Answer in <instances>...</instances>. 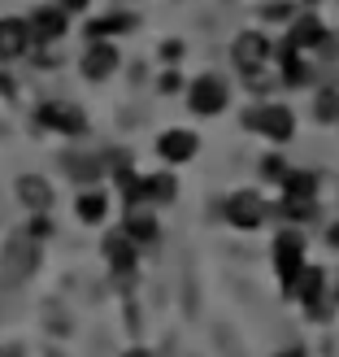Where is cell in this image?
Listing matches in <instances>:
<instances>
[{"label": "cell", "mask_w": 339, "mask_h": 357, "mask_svg": "<svg viewBox=\"0 0 339 357\" xmlns=\"http://www.w3.org/2000/svg\"><path fill=\"white\" fill-rule=\"evenodd\" d=\"M292 296L305 305L309 318H326L331 301H326V271H322V266H305L300 279H296V288H292Z\"/></svg>", "instance_id": "4"}, {"label": "cell", "mask_w": 339, "mask_h": 357, "mask_svg": "<svg viewBox=\"0 0 339 357\" xmlns=\"http://www.w3.org/2000/svg\"><path fill=\"white\" fill-rule=\"evenodd\" d=\"M335 305H339V283H335Z\"/></svg>", "instance_id": "32"}, {"label": "cell", "mask_w": 339, "mask_h": 357, "mask_svg": "<svg viewBox=\"0 0 339 357\" xmlns=\"http://www.w3.org/2000/svg\"><path fill=\"white\" fill-rule=\"evenodd\" d=\"M174 196H178V183H174V174H152V178H144V201L170 205Z\"/></svg>", "instance_id": "21"}, {"label": "cell", "mask_w": 339, "mask_h": 357, "mask_svg": "<svg viewBox=\"0 0 339 357\" xmlns=\"http://www.w3.org/2000/svg\"><path fill=\"white\" fill-rule=\"evenodd\" d=\"M104 257H109V266L118 275H131L135 257H139V244L127 236V231H109V236H104Z\"/></svg>", "instance_id": "10"}, {"label": "cell", "mask_w": 339, "mask_h": 357, "mask_svg": "<svg viewBox=\"0 0 339 357\" xmlns=\"http://www.w3.org/2000/svg\"><path fill=\"white\" fill-rule=\"evenodd\" d=\"M35 261H40V244H35L31 236H17V240H9L5 257H0V279L13 288V283H22L35 271Z\"/></svg>", "instance_id": "5"}, {"label": "cell", "mask_w": 339, "mask_h": 357, "mask_svg": "<svg viewBox=\"0 0 339 357\" xmlns=\"http://www.w3.org/2000/svg\"><path fill=\"white\" fill-rule=\"evenodd\" d=\"M187 100H191V109L200 114V118H213V114H222V109H226L230 92H226V83H222L218 75H205V79H196V83H191Z\"/></svg>", "instance_id": "7"}, {"label": "cell", "mask_w": 339, "mask_h": 357, "mask_svg": "<svg viewBox=\"0 0 339 357\" xmlns=\"http://www.w3.org/2000/svg\"><path fill=\"white\" fill-rule=\"evenodd\" d=\"M230 57H235V66H239V75H261L265 66H270V57H274V44L265 40L261 31H244L235 44H230Z\"/></svg>", "instance_id": "3"}, {"label": "cell", "mask_w": 339, "mask_h": 357, "mask_svg": "<svg viewBox=\"0 0 339 357\" xmlns=\"http://www.w3.org/2000/svg\"><path fill=\"white\" fill-rule=\"evenodd\" d=\"M331 244H335V248H339V222H335V227H331Z\"/></svg>", "instance_id": "30"}, {"label": "cell", "mask_w": 339, "mask_h": 357, "mask_svg": "<svg viewBox=\"0 0 339 357\" xmlns=\"http://www.w3.org/2000/svg\"><path fill=\"white\" fill-rule=\"evenodd\" d=\"M317 122H339V92L326 87V92H317V105H313Z\"/></svg>", "instance_id": "22"}, {"label": "cell", "mask_w": 339, "mask_h": 357, "mask_svg": "<svg viewBox=\"0 0 339 357\" xmlns=\"http://www.w3.org/2000/svg\"><path fill=\"white\" fill-rule=\"evenodd\" d=\"M17 201H22L31 213H48V205H52V188L44 183L40 174H22V178H17Z\"/></svg>", "instance_id": "14"}, {"label": "cell", "mask_w": 339, "mask_h": 357, "mask_svg": "<svg viewBox=\"0 0 339 357\" xmlns=\"http://www.w3.org/2000/svg\"><path fill=\"white\" fill-rule=\"evenodd\" d=\"M157 87H161V92H178V87H183V79L170 70V75H161V83H157Z\"/></svg>", "instance_id": "27"}, {"label": "cell", "mask_w": 339, "mask_h": 357, "mask_svg": "<svg viewBox=\"0 0 339 357\" xmlns=\"http://www.w3.org/2000/svg\"><path fill=\"white\" fill-rule=\"evenodd\" d=\"M283 196L287 201H313L317 196V174H309V170H287V178H283Z\"/></svg>", "instance_id": "17"}, {"label": "cell", "mask_w": 339, "mask_h": 357, "mask_svg": "<svg viewBox=\"0 0 339 357\" xmlns=\"http://www.w3.org/2000/svg\"><path fill=\"white\" fill-rule=\"evenodd\" d=\"M274 357H309L305 349H283V353H274Z\"/></svg>", "instance_id": "29"}, {"label": "cell", "mask_w": 339, "mask_h": 357, "mask_svg": "<svg viewBox=\"0 0 339 357\" xmlns=\"http://www.w3.org/2000/svg\"><path fill=\"white\" fill-rule=\"evenodd\" d=\"M322 35H326V26L317 22V13H300L296 22H292V40H287V44H296L300 52H305V48H317V44H322Z\"/></svg>", "instance_id": "16"}, {"label": "cell", "mask_w": 339, "mask_h": 357, "mask_svg": "<svg viewBox=\"0 0 339 357\" xmlns=\"http://www.w3.org/2000/svg\"><path fill=\"white\" fill-rule=\"evenodd\" d=\"M161 57H166V61H178V57H183V44H178V40H166V44H161Z\"/></svg>", "instance_id": "26"}, {"label": "cell", "mask_w": 339, "mask_h": 357, "mask_svg": "<svg viewBox=\"0 0 339 357\" xmlns=\"http://www.w3.org/2000/svg\"><path fill=\"white\" fill-rule=\"evenodd\" d=\"M261 174H265V178H274V183H283V178H287V166H283V157H265Z\"/></svg>", "instance_id": "25"}, {"label": "cell", "mask_w": 339, "mask_h": 357, "mask_svg": "<svg viewBox=\"0 0 339 357\" xmlns=\"http://www.w3.org/2000/svg\"><path fill=\"white\" fill-rule=\"evenodd\" d=\"M40 127L44 131H61V135H83L87 131V118H83V109L79 105H65V100H48V105H40Z\"/></svg>", "instance_id": "6"}, {"label": "cell", "mask_w": 339, "mask_h": 357, "mask_svg": "<svg viewBox=\"0 0 339 357\" xmlns=\"http://www.w3.org/2000/svg\"><path fill=\"white\" fill-rule=\"evenodd\" d=\"M244 127L248 131H261L265 139H274V144H287L296 135V114L287 105H257V109L244 114Z\"/></svg>", "instance_id": "1"}, {"label": "cell", "mask_w": 339, "mask_h": 357, "mask_svg": "<svg viewBox=\"0 0 339 357\" xmlns=\"http://www.w3.org/2000/svg\"><path fill=\"white\" fill-rule=\"evenodd\" d=\"M113 70H118V48H113V44H92V48H87V57H83V79L100 83V79H109Z\"/></svg>", "instance_id": "13"}, {"label": "cell", "mask_w": 339, "mask_h": 357, "mask_svg": "<svg viewBox=\"0 0 339 357\" xmlns=\"http://www.w3.org/2000/svg\"><path fill=\"white\" fill-rule=\"evenodd\" d=\"M122 231H127L135 244H152L157 236H161L157 218H152V213H144V209H131V213H127V227H122Z\"/></svg>", "instance_id": "18"}, {"label": "cell", "mask_w": 339, "mask_h": 357, "mask_svg": "<svg viewBox=\"0 0 339 357\" xmlns=\"http://www.w3.org/2000/svg\"><path fill=\"white\" fill-rule=\"evenodd\" d=\"M127 357H148V353H144V349H131V353H127Z\"/></svg>", "instance_id": "31"}, {"label": "cell", "mask_w": 339, "mask_h": 357, "mask_svg": "<svg viewBox=\"0 0 339 357\" xmlns=\"http://www.w3.org/2000/svg\"><path fill=\"white\" fill-rule=\"evenodd\" d=\"M74 209H79V222L100 227V222H104V209H109V201H104V192L92 188V192H83V196H79V205H74Z\"/></svg>", "instance_id": "20"}, {"label": "cell", "mask_w": 339, "mask_h": 357, "mask_svg": "<svg viewBox=\"0 0 339 357\" xmlns=\"http://www.w3.org/2000/svg\"><path fill=\"white\" fill-rule=\"evenodd\" d=\"M305 266H309L305 261V236H300V231H278L274 236V271L283 279V292L296 288V279H300Z\"/></svg>", "instance_id": "2"}, {"label": "cell", "mask_w": 339, "mask_h": 357, "mask_svg": "<svg viewBox=\"0 0 339 357\" xmlns=\"http://www.w3.org/2000/svg\"><path fill=\"white\" fill-rule=\"evenodd\" d=\"M261 17H265V22H292L296 9L287 5V0H278V5H265V9H261Z\"/></svg>", "instance_id": "23"}, {"label": "cell", "mask_w": 339, "mask_h": 357, "mask_svg": "<svg viewBox=\"0 0 339 357\" xmlns=\"http://www.w3.org/2000/svg\"><path fill=\"white\" fill-rule=\"evenodd\" d=\"M226 222L230 227H244V231H253V227H261L265 222V201L257 192H235L226 201Z\"/></svg>", "instance_id": "8"}, {"label": "cell", "mask_w": 339, "mask_h": 357, "mask_svg": "<svg viewBox=\"0 0 339 357\" xmlns=\"http://www.w3.org/2000/svg\"><path fill=\"white\" fill-rule=\"evenodd\" d=\"M83 5H87V0H61V9H65V13H79Z\"/></svg>", "instance_id": "28"}, {"label": "cell", "mask_w": 339, "mask_h": 357, "mask_svg": "<svg viewBox=\"0 0 339 357\" xmlns=\"http://www.w3.org/2000/svg\"><path fill=\"white\" fill-rule=\"evenodd\" d=\"M31 48V26L22 17H5L0 22V61H17Z\"/></svg>", "instance_id": "11"}, {"label": "cell", "mask_w": 339, "mask_h": 357, "mask_svg": "<svg viewBox=\"0 0 339 357\" xmlns=\"http://www.w3.org/2000/svg\"><path fill=\"white\" fill-rule=\"evenodd\" d=\"M274 57H278V66H283V83H287V87H305V83H313V66L300 57L296 44H283Z\"/></svg>", "instance_id": "12"}, {"label": "cell", "mask_w": 339, "mask_h": 357, "mask_svg": "<svg viewBox=\"0 0 339 357\" xmlns=\"http://www.w3.org/2000/svg\"><path fill=\"white\" fill-rule=\"evenodd\" d=\"M26 26H31V44H52V40H61V35H65V9L57 5V9H52V5H44V9H35L31 17H26Z\"/></svg>", "instance_id": "9"}, {"label": "cell", "mask_w": 339, "mask_h": 357, "mask_svg": "<svg viewBox=\"0 0 339 357\" xmlns=\"http://www.w3.org/2000/svg\"><path fill=\"white\" fill-rule=\"evenodd\" d=\"M26 236H35V240H44V236H52V222H48V213H35V218L26 222Z\"/></svg>", "instance_id": "24"}, {"label": "cell", "mask_w": 339, "mask_h": 357, "mask_svg": "<svg viewBox=\"0 0 339 357\" xmlns=\"http://www.w3.org/2000/svg\"><path fill=\"white\" fill-rule=\"evenodd\" d=\"M131 26H135V17H131V13H118V17H92V22H87V40H92V44H104L109 35L131 31Z\"/></svg>", "instance_id": "19"}, {"label": "cell", "mask_w": 339, "mask_h": 357, "mask_svg": "<svg viewBox=\"0 0 339 357\" xmlns=\"http://www.w3.org/2000/svg\"><path fill=\"white\" fill-rule=\"evenodd\" d=\"M196 144H200V139H196L191 131H166L161 139H157V153H161L166 162H187V157L196 153Z\"/></svg>", "instance_id": "15"}]
</instances>
